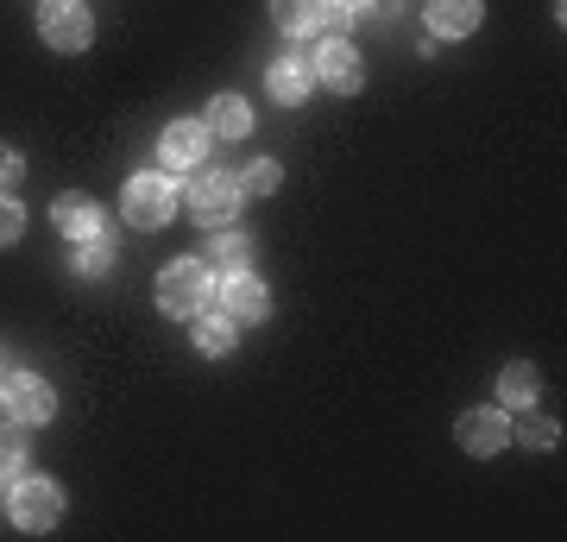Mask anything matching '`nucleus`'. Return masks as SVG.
Segmentation results:
<instances>
[{
  "instance_id": "1",
  "label": "nucleus",
  "mask_w": 567,
  "mask_h": 542,
  "mask_svg": "<svg viewBox=\"0 0 567 542\" xmlns=\"http://www.w3.org/2000/svg\"><path fill=\"white\" fill-rule=\"evenodd\" d=\"M208 303H215V272H208L203 259H177V265H164V278H158V309L164 316H203Z\"/></svg>"
},
{
  "instance_id": "2",
  "label": "nucleus",
  "mask_w": 567,
  "mask_h": 542,
  "mask_svg": "<svg viewBox=\"0 0 567 542\" xmlns=\"http://www.w3.org/2000/svg\"><path fill=\"white\" fill-rule=\"evenodd\" d=\"M177 190H171V177H158V171H145V177L126 183V196H121V215L126 227H140V234H152V227H164L171 215H177Z\"/></svg>"
},
{
  "instance_id": "3",
  "label": "nucleus",
  "mask_w": 567,
  "mask_h": 542,
  "mask_svg": "<svg viewBox=\"0 0 567 542\" xmlns=\"http://www.w3.org/2000/svg\"><path fill=\"white\" fill-rule=\"evenodd\" d=\"M189 215H196V222L203 227H227L234 222V208H240V183L227 177V171H203V164H196V177H189Z\"/></svg>"
},
{
  "instance_id": "4",
  "label": "nucleus",
  "mask_w": 567,
  "mask_h": 542,
  "mask_svg": "<svg viewBox=\"0 0 567 542\" xmlns=\"http://www.w3.org/2000/svg\"><path fill=\"white\" fill-rule=\"evenodd\" d=\"M39 32H44L51 51H89L95 20H89V7H82V0H39Z\"/></svg>"
},
{
  "instance_id": "5",
  "label": "nucleus",
  "mask_w": 567,
  "mask_h": 542,
  "mask_svg": "<svg viewBox=\"0 0 567 542\" xmlns=\"http://www.w3.org/2000/svg\"><path fill=\"white\" fill-rule=\"evenodd\" d=\"M7 511H13V523H20V530H51V523L63 518V485L58 480H13V504H7Z\"/></svg>"
},
{
  "instance_id": "6",
  "label": "nucleus",
  "mask_w": 567,
  "mask_h": 542,
  "mask_svg": "<svg viewBox=\"0 0 567 542\" xmlns=\"http://www.w3.org/2000/svg\"><path fill=\"white\" fill-rule=\"evenodd\" d=\"M0 410L20 422H51V410H58V398H51V379H39V372H13V379L0 385Z\"/></svg>"
},
{
  "instance_id": "7",
  "label": "nucleus",
  "mask_w": 567,
  "mask_h": 542,
  "mask_svg": "<svg viewBox=\"0 0 567 542\" xmlns=\"http://www.w3.org/2000/svg\"><path fill=\"white\" fill-rule=\"evenodd\" d=\"M454 436H461L466 454H505L511 422H505V410H466V417L454 422Z\"/></svg>"
},
{
  "instance_id": "8",
  "label": "nucleus",
  "mask_w": 567,
  "mask_h": 542,
  "mask_svg": "<svg viewBox=\"0 0 567 542\" xmlns=\"http://www.w3.org/2000/svg\"><path fill=\"white\" fill-rule=\"evenodd\" d=\"M309 63H316V76H322L328 89H341V95H353V89L365 82V63H360V51H353L347 39H328Z\"/></svg>"
},
{
  "instance_id": "9",
  "label": "nucleus",
  "mask_w": 567,
  "mask_h": 542,
  "mask_svg": "<svg viewBox=\"0 0 567 542\" xmlns=\"http://www.w3.org/2000/svg\"><path fill=\"white\" fill-rule=\"evenodd\" d=\"M215 297L227 303V316H234V321H265V309H271L265 284L252 278V265H246V272H227V278L215 284Z\"/></svg>"
},
{
  "instance_id": "10",
  "label": "nucleus",
  "mask_w": 567,
  "mask_h": 542,
  "mask_svg": "<svg viewBox=\"0 0 567 542\" xmlns=\"http://www.w3.org/2000/svg\"><path fill=\"white\" fill-rule=\"evenodd\" d=\"M265 89H271V101H303L309 89H316V63H309L303 51H284V58H271V70H265Z\"/></svg>"
},
{
  "instance_id": "11",
  "label": "nucleus",
  "mask_w": 567,
  "mask_h": 542,
  "mask_svg": "<svg viewBox=\"0 0 567 542\" xmlns=\"http://www.w3.org/2000/svg\"><path fill=\"white\" fill-rule=\"evenodd\" d=\"M158 152H164L171 171H196L203 152H208V126L203 121H171L164 126V140H158Z\"/></svg>"
},
{
  "instance_id": "12",
  "label": "nucleus",
  "mask_w": 567,
  "mask_h": 542,
  "mask_svg": "<svg viewBox=\"0 0 567 542\" xmlns=\"http://www.w3.org/2000/svg\"><path fill=\"white\" fill-rule=\"evenodd\" d=\"M51 222H58L63 241H89V234H107V227H102V208H95L89 196H76V190L51 202Z\"/></svg>"
},
{
  "instance_id": "13",
  "label": "nucleus",
  "mask_w": 567,
  "mask_h": 542,
  "mask_svg": "<svg viewBox=\"0 0 567 542\" xmlns=\"http://www.w3.org/2000/svg\"><path fill=\"white\" fill-rule=\"evenodd\" d=\"M480 25V0H429V32L435 39H466Z\"/></svg>"
},
{
  "instance_id": "14",
  "label": "nucleus",
  "mask_w": 567,
  "mask_h": 542,
  "mask_svg": "<svg viewBox=\"0 0 567 542\" xmlns=\"http://www.w3.org/2000/svg\"><path fill=\"white\" fill-rule=\"evenodd\" d=\"M536 391H543V372L529 360H511L505 372H498V403L505 410H524V403H536Z\"/></svg>"
},
{
  "instance_id": "15",
  "label": "nucleus",
  "mask_w": 567,
  "mask_h": 542,
  "mask_svg": "<svg viewBox=\"0 0 567 542\" xmlns=\"http://www.w3.org/2000/svg\"><path fill=\"white\" fill-rule=\"evenodd\" d=\"M208 133H215V140H246V133H252V108H246L240 95H215L208 101Z\"/></svg>"
},
{
  "instance_id": "16",
  "label": "nucleus",
  "mask_w": 567,
  "mask_h": 542,
  "mask_svg": "<svg viewBox=\"0 0 567 542\" xmlns=\"http://www.w3.org/2000/svg\"><path fill=\"white\" fill-rule=\"evenodd\" d=\"M271 20H278V32L303 39V32H316L328 20V0H271Z\"/></svg>"
},
{
  "instance_id": "17",
  "label": "nucleus",
  "mask_w": 567,
  "mask_h": 542,
  "mask_svg": "<svg viewBox=\"0 0 567 542\" xmlns=\"http://www.w3.org/2000/svg\"><path fill=\"white\" fill-rule=\"evenodd\" d=\"M234 328H240V321H234V316H215V309H203V316H189L196 354H234Z\"/></svg>"
},
{
  "instance_id": "18",
  "label": "nucleus",
  "mask_w": 567,
  "mask_h": 542,
  "mask_svg": "<svg viewBox=\"0 0 567 542\" xmlns=\"http://www.w3.org/2000/svg\"><path fill=\"white\" fill-rule=\"evenodd\" d=\"M511 436H517L524 448H555V442H561V422L543 417V410H529V403H524V410H517V429H511Z\"/></svg>"
},
{
  "instance_id": "19",
  "label": "nucleus",
  "mask_w": 567,
  "mask_h": 542,
  "mask_svg": "<svg viewBox=\"0 0 567 542\" xmlns=\"http://www.w3.org/2000/svg\"><path fill=\"white\" fill-rule=\"evenodd\" d=\"M25 473V436H20V422L7 417V429H0V480H20Z\"/></svg>"
},
{
  "instance_id": "20",
  "label": "nucleus",
  "mask_w": 567,
  "mask_h": 542,
  "mask_svg": "<svg viewBox=\"0 0 567 542\" xmlns=\"http://www.w3.org/2000/svg\"><path fill=\"white\" fill-rule=\"evenodd\" d=\"M107 259H114L107 234H89V241H76V272H107Z\"/></svg>"
},
{
  "instance_id": "21",
  "label": "nucleus",
  "mask_w": 567,
  "mask_h": 542,
  "mask_svg": "<svg viewBox=\"0 0 567 542\" xmlns=\"http://www.w3.org/2000/svg\"><path fill=\"white\" fill-rule=\"evenodd\" d=\"M246 253H252V246H246L240 234H221V241H215V265H221V272H246Z\"/></svg>"
},
{
  "instance_id": "22",
  "label": "nucleus",
  "mask_w": 567,
  "mask_h": 542,
  "mask_svg": "<svg viewBox=\"0 0 567 542\" xmlns=\"http://www.w3.org/2000/svg\"><path fill=\"white\" fill-rule=\"evenodd\" d=\"M25 234V215H20V202L7 196V190H0V246H13Z\"/></svg>"
},
{
  "instance_id": "23",
  "label": "nucleus",
  "mask_w": 567,
  "mask_h": 542,
  "mask_svg": "<svg viewBox=\"0 0 567 542\" xmlns=\"http://www.w3.org/2000/svg\"><path fill=\"white\" fill-rule=\"evenodd\" d=\"M278 177H284L278 164H271V158H259L252 171H246V190H252V196H265V190H278Z\"/></svg>"
},
{
  "instance_id": "24",
  "label": "nucleus",
  "mask_w": 567,
  "mask_h": 542,
  "mask_svg": "<svg viewBox=\"0 0 567 542\" xmlns=\"http://www.w3.org/2000/svg\"><path fill=\"white\" fill-rule=\"evenodd\" d=\"M20 177H25V158L13 152V145H0V190H13Z\"/></svg>"
},
{
  "instance_id": "25",
  "label": "nucleus",
  "mask_w": 567,
  "mask_h": 542,
  "mask_svg": "<svg viewBox=\"0 0 567 542\" xmlns=\"http://www.w3.org/2000/svg\"><path fill=\"white\" fill-rule=\"evenodd\" d=\"M334 7H347V13H360V7H372V0H334Z\"/></svg>"
}]
</instances>
